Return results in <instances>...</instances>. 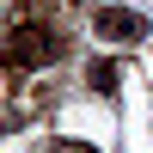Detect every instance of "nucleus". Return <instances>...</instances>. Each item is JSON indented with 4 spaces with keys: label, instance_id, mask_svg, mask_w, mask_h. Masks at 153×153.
I'll return each instance as SVG.
<instances>
[{
    "label": "nucleus",
    "instance_id": "f257e3e1",
    "mask_svg": "<svg viewBox=\"0 0 153 153\" xmlns=\"http://www.w3.org/2000/svg\"><path fill=\"white\" fill-rule=\"evenodd\" d=\"M68 55V37L55 31V25H6V37H0V61L6 68H55V61Z\"/></svg>",
    "mask_w": 153,
    "mask_h": 153
},
{
    "label": "nucleus",
    "instance_id": "f03ea898",
    "mask_svg": "<svg viewBox=\"0 0 153 153\" xmlns=\"http://www.w3.org/2000/svg\"><path fill=\"white\" fill-rule=\"evenodd\" d=\"M92 37H104V43H147V12H135V6H92Z\"/></svg>",
    "mask_w": 153,
    "mask_h": 153
},
{
    "label": "nucleus",
    "instance_id": "7ed1b4c3",
    "mask_svg": "<svg viewBox=\"0 0 153 153\" xmlns=\"http://www.w3.org/2000/svg\"><path fill=\"white\" fill-rule=\"evenodd\" d=\"M117 80H123V74H117V61H110V55H98L92 68H86V86H92L98 98H110V92H117Z\"/></svg>",
    "mask_w": 153,
    "mask_h": 153
},
{
    "label": "nucleus",
    "instance_id": "20e7f679",
    "mask_svg": "<svg viewBox=\"0 0 153 153\" xmlns=\"http://www.w3.org/2000/svg\"><path fill=\"white\" fill-rule=\"evenodd\" d=\"M43 153H98V147H92V141H74V135H61V141H49Z\"/></svg>",
    "mask_w": 153,
    "mask_h": 153
}]
</instances>
